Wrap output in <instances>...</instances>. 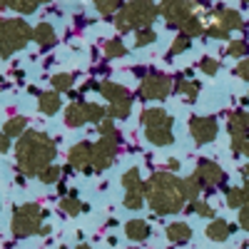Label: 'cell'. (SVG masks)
I'll return each mask as SVG.
<instances>
[{
  "mask_svg": "<svg viewBox=\"0 0 249 249\" xmlns=\"http://www.w3.org/2000/svg\"><path fill=\"white\" fill-rule=\"evenodd\" d=\"M35 28H30L23 18H3L0 20V57H10L13 53L23 50L33 40Z\"/></svg>",
  "mask_w": 249,
  "mask_h": 249,
  "instance_id": "cell-4",
  "label": "cell"
},
{
  "mask_svg": "<svg viewBox=\"0 0 249 249\" xmlns=\"http://www.w3.org/2000/svg\"><path fill=\"white\" fill-rule=\"evenodd\" d=\"M142 204H144V195L124 192V207H127V210H142Z\"/></svg>",
  "mask_w": 249,
  "mask_h": 249,
  "instance_id": "cell-41",
  "label": "cell"
},
{
  "mask_svg": "<svg viewBox=\"0 0 249 249\" xmlns=\"http://www.w3.org/2000/svg\"><path fill=\"white\" fill-rule=\"evenodd\" d=\"M195 175H197V179L202 182L204 190H214V187H222V184L227 182L224 170L219 167L217 162H212V160H199Z\"/></svg>",
  "mask_w": 249,
  "mask_h": 249,
  "instance_id": "cell-12",
  "label": "cell"
},
{
  "mask_svg": "<svg viewBox=\"0 0 249 249\" xmlns=\"http://www.w3.org/2000/svg\"><path fill=\"white\" fill-rule=\"evenodd\" d=\"M190 207H192V212H195V214H199V217H204V219H212V217H214V210H212V207L207 204V202H202V199L192 202Z\"/></svg>",
  "mask_w": 249,
  "mask_h": 249,
  "instance_id": "cell-40",
  "label": "cell"
},
{
  "mask_svg": "<svg viewBox=\"0 0 249 249\" xmlns=\"http://www.w3.org/2000/svg\"><path fill=\"white\" fill-rule=\"evenodd\" d=\"M144 199L155 214H177L184 210L182 179L172 172H155L144 184Z\"/></svg>",
  "mask_w": 249,
  "mask_h": 249,
  "instance_id": "cell-2",
  "label": "cell"
},
{
  "mask_svg": "<svg viewBox=\"0 0 249 249\" xmlns=\"http://www.w3.org/2000/svg\"><path fill=\"white\" fill-rule=\"evenodd\" d=\"M43 207L35 204V202H28V204H20L15 207V214H13V224L10 230L18 239H25V237H33V234H40L43 230Z\"/></svg>",
  "mask_w": 249,
  "mask_h": 249,
  "instance_id": "cell-5",
  "label": "cell"
},
{
  "mask_svg": "<svg viewBox=\"0 0 249 249\" xmlns=\"http://www.w3.org/2000/svg\"><path fill=\"white\" fill-rule=\"evenodd\" d=\"M50 82H53V92H70V88L75 85V75L72 72H57V75H53L50 77Z\"/></svg>",
  "mask_w": 249,
  "mask_h": 249,
  "instance_id": "cell-27",
  "label": "cell"
},
{
  "mask_svg": "<svg viewBox=\"0 0 249 249\" xmlns=\"http://www.w3.org/2000/svg\"><path fill=\"white\" fill-rule=\"evenodd\" d=\"M199 70L204 72V75H217L219 72V60H214V57H202L199 60Z\"/></svg>",
  "mask_w": 249,
  "mask_h": 249,
  "instance_id": "cell-39",
  "label": "cell"
},
{
  "mask_svg": "<svg viewBox=\"0 0 249 249\" xmlns=\"http://www.w3.org/2000/svg\"><path fill=\"white\" fill-rule=\"evenodd\" d=\"M224 55H230V57H237V60H247L249 57V43L244 37L239 40H230V45H227V53Z\"/></svg>",
  "mask_w": 249,
  "mask_h": 249,
  "instance_id": "cell-30",
  "label": "cell"
},
{
  "mask_svg": "<svg viewBox=\"0 0 249 249\" xmlns=\"http://www.w3.org/2000/svg\"><path fill=\"white\" fill-rule=\"evenodd\" d=\"M204 25H202V20H199V15H195L192 20H190V23H184V28L179 30V35H187V37H199V35H204Z\"/></svg>",
  "mask_w": 249,
  "mask_h": 249,
  "instance_id": "cell-31",
  "label": "cell"
},
{
  "mask_svg": "<svg viewBox=\"0 0 249 249\" xmlns=\"http://www.w3.org/2000/svg\"><path fill=\"white\" fill-rule=\"evenodd\" d=\"M144 137H147L150 144L155 147H167V144L175 142V135H172V127H155V130H144Z\"/></svg>",
  "mask_w": 249,
  "mask_h": 249,
  "instance_id": "cell-22",
  "label": "cell"
},
{
  "mask_svg": "<svg viewBox=\"0 0 249 249\" xmlns=\"http://www.w3.org/2000/svg\"><path fill=\"white\" fill-rule=\"evenodd\" d=\"M232 232H234V227H232L230 222H224V219H212L204 234H207V239H212V242H227Z\"/></svg>",
  "mask_w": 249,
  "mask_h": 249,
  "instance_id": "cell-19",
  "label": "cell"
},
{
  "mask_svg": "<svg viewBox=\"0 0 249 249\" xmlns=\"http://www.w3.org/2000/svg\"><path fill=\"white\" fill-rule=\"evenodd\" d=\"M62 120H65L68 127H82V124L88 122H102L107 120V110L95 105V102H72V105L65 107V115H62Z\"/></svg>",
  "mask_w": 249,
  "mask_h": 249,
  "instance_id": "cell-6",
  "label": "cell"
},
{
  "mask_svg": "<svg viewBox=\"0 0 249 249\" xmlns=\"http://www.w3.org/2000/svg\"><path fill=\"white\" fill-rule=\"evenodd\" d=\"M57 155L55 142L37 130H28L23 137L15 142V162L18 170L23 175H35L40 177V172L53 167V160Z\"/></svg>",
  "mask_w": 249,
  "mask_h": 249,
  "instance_id": "cell-1",
  "label": "cell"
},
{
  "mask_svg": "<svg viewBox=\"0 0 249 249\" xmlns=\"http://www.w3.org/2000/svg\"><path fill=\"white\" fill-rule=\"evenodd\" d=\"M62 105V100L57 92H43V95H37V110L43 112V115H55Z\"/></svg>",
  "mask_w": 249,
  "mask_h": 249,
  "instance_id": "cell-23",
  "label": "cell"
},
{
  "mask_svg": "<svg viewBox=\"0 0 249 249\" xmlns=\"http://www.w3.org/2000/svg\"><path fill=\"white\" fill-rule=\"evenodd\" d=\"M202 190H204V187H202V182L197 179V175H190V177L182 179V195H184V199L190 202V204L199 199Z\"/></svg>",
  "mask_w": 249,
  "mask_h": 249,
  "instance_id": "cell-24",
  "label": "cell"
},
{
  "mask_svg": "<svg viewBox=\"0 0 249 249\" xmlns=\"http://www.w3.org/2000/svg\"><path fill=\"white\" fill-rule=\"evenodd\" d=\"M204 35H207V37H214V40H230V30H224V28H222V25H217V23L207 28V30H204Z\"/></svg>",
  "mask_w": 249,
  "mask_h": 249,
  "instance_id": "cell-42",
  "label": "cell"
},
{
  "mask_svg": "<svg viewBox=\"0 0 249 249\" xmlns=\"http://www.w3.org/2000/svg\"><path fill=\"white\" fill-rule=\"evenodd\" d=\"M242 190H244V202L249 204V179H244V184H242Z\"/></svg>",
  "mask_w": 249,
  "mask_h": 249,
  "instance_id": "cell-46",
  "label": "cell"
},
{
  "mask_svg": "<svg viewBox=\"0 0 249 249\" xmlns=\"http://www.w3.org/2000/svg\"><path fill=\"white\" fill-rule=\"evenodd\" d=\"M68 162L72 170H80V172H90L92 170V144L90 142H77L70 147L68 152Z\"/></svg>",
  "mask_w": 249,
  "mask_h": 249,
  "instance_id": "cell-13",
  "label": "cell"
},
{
  "mask_svg": "<svg viewBox=\"0 0 249 249\" xmlns=\"http://www.w3.org/2000/svg\"><path fill=\"white\" fill-rule=\"evenodd\" d=\"M175 90V80L167 72H150L140 82V97L142 100H167Z\"/></svg>",
  "mask_w": 249,
  "mask_h": 249,
  "instance_id": "cell-7",
  "label": "cell"
},
{
  "mask_svg": "<svg viewBox=\"0 0 249 249\" xmlns=\"http://www.w3.org/2000/svg\"><path fill=\"white\" fill-rule=\"evenodd\" d=\"M105 55L107 57H124V55H127V48H124V43L120 37H112V40L105 43Z\"/></svg>",
  "mask_w": 249,
  "mask_h": 249,
  "instance_id": "cell-34",
  "label": "cell"
},
{
  "mask_svg": "<svg viewBox=\"0 0 249 249\" xmlns=\"http://www.w3.org/2000/svg\"><path fill=\"white\" fill-rule=\"evenodd\" d=\"M150 234H152V230L144 219H130L124 224V237L132 242H144V239H150Z\"/></svg>",
  "mask_w": 249,
  "mask_h": 249,
  "instance_id": "cell-18",
  "label": "cell"
},
{
  "mask_svg": "<svg viewBox=\"0 0 249 249\" xmlns=\"http://www.w3.org/2000/svg\"><path fill=\"white\" fill-rule=\"evenodd\" d=\"M160 15V5L155 3H144V0H135V3H124L122 10L115 15V28L120 33H130V30H144L152 28V23Z\"/></svg>",
  "mask_w": 249,
  "mask_h": 249,
  "instance_id": "cell-3",
  "label": "cell"
},
{
  "mask_svg": "<svg viewBox=\"0 0 249 249\" xmlns=\"http://www.w3.org/2000/svg\"><path fill=\"white\" fill-rule=\"evenodd\" d=\"M97 90L105 95V100L110 102V105H120V102H130V100H132L130 90L122 88V85H117V82H100Z\"/></svg>",
  "mask_w": 249,
  "mask_h": 249,
  "instance_id": "cell-15",
  "label": "cell"
},
{
  "mask_svg": "<svg viewBox=\"0 0 249 249\" xmlns=\"http://www.w3.org/2000/svg\"><path fill=\"white\" fill-rule=\"evenodd\" d=\"M242 155H244V157H249V142H247L244 147H242Z\"/></svg>",
  "mask_w": 249,
  "mask_h": 249,
  "instance_id": "cell-48",
  "label": "cell"
},
{
  "mask_svg": "<svg viewBox=\"0 0 249 249\" xmlns=\"http://www.w3.org/2000/svg\"><path fill=\"white\" fill-rule=\"evenodd\" d=\"M175 90H177L187 102H195L197 95H199V82H197V80H187V77H182L177 85H175Z\"/></svg>",
  "mask_w": 249,
  "mask_h": 249,
  "instance_id": "cell-26",
  "label": "cell"
},
{
  "mask_svg": "<svg viewBox=\"0 0 249 249\" xmlns=\"http://www.w3.org/2000/svg\"><path fill=\"white\" fill-rule=\"evenodd\" d=\"M144 182L140 170L137 167H130L127 172L122 175V187H124V192H137V195H144Z\"/></svg>",
  "mask_w": 249,
  "mask_h": 249,
  "instance_id": "cell-21",
  "label": "cell"
},
{
  "mask_svg": "<svg viewBox=\"0 0 249 249\" xmlns=\"http://www.w3.org/2000/svg\"><path fill=\"white\" fill-rule=\"evenodd\" d=\"M140 122H142V127H144V130H155V127H172V124H175L172 115H170L167 110H164V107H147V110H142Z\"/></svg>",
  "mask_w": 249,
  "mask_h": 249,
  "instance_id": "cell-14",
  "label": "cell"
},
{
  "mask_svg": "<svg viewBox=\"0 0 249 249\" xmlns=\"http://www.w3.org/2000/svg\"><path fill=\"white\" fill-rule=\"evenodd\" d=\"M227 127H230V140H232V152L242 155V147L249 142V115L237 110L230 112V120H227Z\"/></svg>",
  "mask_w": 249,
  "mask_h": 249,
  "instance_id": "cell-11",
  "label": "cell"
},
{
  "mask_svg": "<svg viewBox=\"0 0 249 249\" xmlns=\"http://www.w3.org/2000/svg\"><path fill=\"white\" fill-rule=\"evenodd\" d=\"M234 75L249 82V57H247V60H239V62H237V68H234Z\"/></svg>",
  "mask_w": 249,
  "mask_h": 249,
  "instance_id": "cell-43",
  "label": "cell"
},
{
  "mask_svg": "<svg viewBox=\"0 0 249 249\" xmlns=\"http://www.w3.org/2000/svg\"><path fill=\"white\" fill-rule=\"evenodd\" d=\"M82 210H88V207H82V202L75 197V192H70V197H62V202H60V212L68 217H77Z\"/></svg>",
  "mask_w": 249,
  "mask_h": 249,
  "instance_id": "cell-28",
  "label": "cell"
},
{
  "mask_svg": "<svg viewBox=\"0 0 249 249\" xmlns=\"http://www.w3.org/2000/svg\"><path fill=\"white\" fill-rule=\"evenodd\" d=\"M3 132L8 135V137H23L25 132H28V120L23 117V115H18V117H10L5 124H3Z\"/></svg>",
  "mask_w": 249,
  "mask_h": 249,
  "instance_id": "cell-25",
  "label": "cell"
},
{
  "mask_svg": "<svg viewBox=\"0 0 249 249\" xmlns=\"http://www.w3.org/2000/svg\"><path fill=\"white\" fill-rule=\"evenodd\" d=\"M239 227L244 232H249V204H244L239 210Z\"/></svg>",
  "mask_w": 249,
  "mask_h": 249,
  "instance_id": "cell-44",
  "label": "cell"
},
{
  "mask_svg": "<svg viewBox=\"0 0 249 249\" xmlns=\"http://www.w3.org/2000/svg\"><path fill=\"white\" fill-rule=\"evenodd\" d=\"M190 135L197 144H210L219 135V122L212 115H197L190 120Z\"/></svg>",
  "mask_w": 249,
  "mask_h": 249,
  "instance_id": "cell-10",
  "label": "cell"
},
{
  "mask_svg": "<svg viewBox=\"0 0 249 249\" xmlns=\"http://www.w3.org/2000/svg\"><path fill=\"white\" fill-rule=\"evenodd\" d=\"M164 234H167V239L172 244H187V242L192 239V227L187 224V222H172V224H167Z\"/></svg>",
  "mask_w": 249,
  "mask_h": 249,
  "instance_id": "cell-17",
  "label": "cell"
},
{
  "mask_svg": "<svg viewBox=\"0 0 249 249\" xmlns=\"http://www.w3.org/2000/svg\"><path fill=\"white\" fill-rule=\"evenodd\" d=\"M190 45H192V40L187 37V35H177V37L172 40L170 50H167V57H177V55H182L184 50H190Z\"/></svg>",
  "mask_w": 249,
  "mask_h": 249,
  "instance_id": "cell-32",
  "label": "cell"
},
{
  "mask_svg": "<svg viewBox=\"0 0 249 249\" xmlns=\"http://www.w3.org/2000/svg\"><path fill=\"white\" fill-rule=\"evenodd\" d=\"M37 5H40V3H35V0H28V3H25V0H10V3H8V8H13V10L20 13V15H30V13H35Z\"/></svg>",
  "mask_w": 249,
  "mask_h": 249,
  "instance_id": "cell-35",
  "label": "cell"
},
{
  "mask_svg": "<svg viewBox=\"0 0 249 249\" xmlns=\"http://www.w3.org/2000/svg\"><path fill=\"white\" fill-rule=\"evenodd\" d=\"M157 40V33L152 28H144V30H137L135 33V45L137 48H144V45H152Z\"/></svg>",
  "mask_w": 249,
  "mask_h": 249,
  "instance_id": "cell-36",
  "label": "cell"
},
{
  "mask_svg": "<svg viewBox=\"0 0 249 249\" xmlns=\"http://www.w3.org/2000/svg\"><path fill=\"white\" fill-rule=\"evenodd\" d=\"M33 40L43 48V50H48V48H53L55 43H57V35H55V28L50 25V23H40L37 28H35V33H33Z\"/></svg>",
  "mask_w": 249,
  "mask_h": 249,
  "instance_id": "cell-20",
  "label": "cell"
},
{
  "mask_svg": "<svg viewBox=\"0 0 249 249\" xmlns=\"http://www.w3.org/2000/svg\"><path fill=\"white\" fill-rule=\"evenodd\" d=\"M75 249H92V247H90V244H77Z\"/></svg>",
  "mask_w": 249,
  "mask_h": 249,
  "instance_id": "cell-50",
  "label": "cell"
},
{
  "mask_svg": "<svg viewBox=\"0 0 249 249\" xmlns=\"http://www.w3.org/2000/svg\"><path fill=\"white\" fill-rule=\"evenodd\" d=\"M8 150H10V137L0 130V155H5Z\"/></svg>",
  "mask_w": 249,
  "mask_h": 249,
  "instance_id": "cell-45",
  "label": "cell"
},
{
  "mask_svg": "<svg viewBox=\"0 0 249 249\" xmlns=\"http://www.w3.org/2000/svg\"><path fill=\"white\" fill-rule=\"evenodd\" d=\"M242 175H244V177L249 179V164H244V167H242Z\"/></svg>",
  "mask_w": 249,
  "mask_h": 249,
  "instance_id": "cell-49",
  "label": "cell"
},
{
  "mask_svg": "<svg viewBox=\"0 0 249 249\" xmlns=\"http://www.w3.org/2000/svg\"><path fill=\"white\" fill-rule=\"evenodd\" d=\"M130 112H132V100L130 102H120V105H110L107 117L110 120H127Z\"/></svg>",
  "mask_w": 249,
  "mask_h": 249,
  "instance_id": "cell-33",
  "label": "cell"
},
{
  "mask_svg": "<svg viewBox=\"0 0 249 249\" xmlns=\"http://www.w3.org/2000/svg\"><path fill=\"white\" fill-rule=\"evenodd\" d=\"M224 202H227V207H232V210H242V207L247 204L244 202V190L242 187H227L224 190Z\"/></svg>",
  "mask_w": 249,
  "mask_h": 249,
  "instance_id": "cell-29",
  "label": "cell"
},
{
  "mask_svg": "<svg viewBox=\"0 0 249 249\" xmlns=\"http://www.w3.org/2000/svg\"><path fill=\"white\" fill-rule=\"evenodd\" d=\"M214 20L217 25H222L224 30H244V20L237 10H230V8H217L214 10Z\"/></svg>",
  "mask_w": 249,
  "mask_h": 249,
  "instance_id": "cell-16",
  "label": "cell"
},
{
  "mask_svg": "<svg viewBox=\"0 0 249 249\" xmlns=\"http://www.w3.org/2000/svg\"><path fill=\"white\" fill-rule=\"evenodd\" d=\"M120 150V132L115 130L112 135L100 137L92 144V170L95 172H105L110 164L115 162V155Z\"/></svg>",
  "mask_w": 249,
  "mask_h": 249,
  "instance_id": "cell-8",
  "label": "cell"
},
{
  "mask_svg": "<svg viewBox=\"0 0 249 249\" xmlns=\"http://www.w3.org/2000/svg\"><path fill=\"white\" fill-rule=\"evenodd\" d=\"M60 177H62V170L53 164V167H48V170L40 172V177H37V179L43 182V184H55V182H60Z\"/></svg>",
  "mask_w": 249,
  "mask_h": 249,
  "instance_id": "cell-38",
  "label": "cell"
},
{
  "mask_svg": "<svg viewBox=\"0 0 249 249\" xmlns=\"http://www.w3.org/2000/svg\"><path fill=\"white\" fill-rule=\"evenodd\" d=\"M95 8H97V13H102V15H117L120 10H122V3H117V0H97L95 3Z\"/></svg>",
  "mask_w": 249,
  "mask_h": 249,
  "instance_id": "cell-37",
  "label": "cell"
},
{
  "mask_svg": "<svg viewBox=\"0 0 249 249\" xmlns=\"http://www.w3.org/2000/svg\"><path fill=\"white\" fill-rule=\"evenodd\" d=\"M160 15L164 18V23L170 28H184V23H190L195 18V5L184 3V0H167V3H160Z\"/></svg>",
  "mask_w": 249,
  "mask_h": 249,
  "instance_id": "cell-9",
  "label": "cell"
},
{
  "mask_svg": "<svg viewBox=\"0 0 249 249\" xmlns=\"http://www.w3.org/2000/svg\"><path fill=\"white\" fill-rule=\"evenodd\" d=\"M167 167H170V172H177V170H179V162H177V160H170Z\"/></svg>",
  "mask_w": 249,
  "mask_h": 249,
  "instance_id": "cell-47",
  "label": "cell"
},
{
  "mask_svg": "<svg viewBox=\"0 0 249 249\" xmlns=\"http://www.w3.org/2000/svg\"><path fill=\"white\" fill-rule=\"evenodd\" d=\"M247 115H249V112H247Z\"/></svg>",
  "mask_w": 249,
  "mask_h": 249,
  "instance_id": "cell-51",
  "label": "cell"
}]
</instances>
